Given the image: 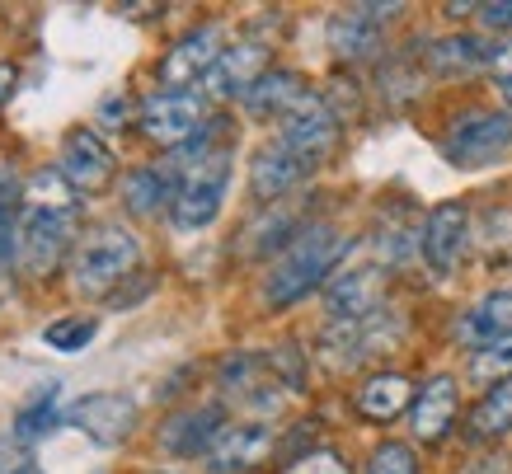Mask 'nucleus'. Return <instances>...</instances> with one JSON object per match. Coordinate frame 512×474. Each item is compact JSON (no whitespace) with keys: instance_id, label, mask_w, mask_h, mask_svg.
<instances>
[{"instance_id":"obj_28","label":"nucleus","mask_w":512,"mask_h":474,"mask_svg":"<svg viewBox=\"0 0 512 474\" xmlns=\"http://www.w3.org/2000/svg\"><path fill=\"white\" fill-rule=\"evenodd\" d=\"M470 381L489 385V390L512 381V338L489 343V348H475V357H470Z\"/></svg>"},{"instance_id":"obj_6","label":"nucleus","mask_w":512,"mask_h":474,"mask_svg":"<svg viewBox=\"0 0 512 474\" xmlns=\"http://www.w3.org/2000/svg\"><path fill=\"white\" fill-rule=\"evenodd\" d=\"M508 146H512V113H466V118L451 123L447 141H442V155L451 165L475 169V165H489Z\"/></svg>"},{"instance_id":"obj_32","label":"nucleus","mask_w":512,"mask_h":474,"mask_svg":"<svg viewBox=\"0 0 512 474\" xmlns=\"http://www.w3.org/2000/svg\"><path fill=\"white\" fill-rule=\"evenodd\" d=\"M0 474H43V465H38V456H33L29 442L0 437Z\"/></svg>"},{"instance_id":"obj_7","label":"nucleus","mask_w":512,"mask_h":474,"mask_svg":"<svg viewBox=\"0 0 512 474\" xmlns=\"http://www.w3.org/2000/svg\"><path fill=\"white\" fill-rule=\"evenodd\" d=\"M395 334H400V320L386 315V310L362 315V320H334L325 334H320V357H329V367H357V362H367L376 348L395 343Z\"/></svg>"},{"instance_id":"obj_27","label":"nucleus","mask_w":512,"mask_h":474,"mask_svg":"<svg viewBox=\"0 0 512 474\" xmlns=\"http://www.w3.org/2000/svg\"><path fill=\"white\" fill-rule=\"evenodd\" d=\"M57 428V385H47L43 395L33 399V404H24L15 418V437L19 442H38V437H47V432Z\"/></svg>"},{"instance_id":"obj_30","label":"nucleus","mask_w":512,"mask_h":474,"mask_svg":"<svg viewBox=\"0 0 512 474\" xmlns=\"http://www.w3.org/2000/svg\"><path fill=\"white\" fill-rule=\"evenodd\" d=\"M367 474H419V456L404 442H381L367 460Z\"/></svg>"},{"instance_id":"obj_11","label":"nucleus","mask_w":512,"mask_h":474,"mask_svg":"<svg viewBox=\"0 0 512 474\" xmlns=\"http://www.w3.org/2000/svg\"><path fill=\"white\" fill-rule=\"evenodd\" d=\"M57 169L66 174V184L76 188V193H104V188H113V179H118V160H113V151L104 146V137H99L94 127H76V132L62 141Z\"/></svg>"},{"instance_id":"obj_29","label":"nucleus","mask_w":512,"mask_h":474,"mask_svg":"<svg viewBox=\"0 0 512 474\" xmlns=\"http://www.w3.org/2000/svg\"><path fill=\"white\" fill-rule=\"evenodd\" d=\"M94 334H99V320H90V315H66V320L47 324L43 343L47 348H57V352H80V348H90L94 343Z\"/></svg>"},{"instance_id":"obj_15","label":"nucleus","mask_w":512,"mask_h":474,"mask_svg":"<svg viewBox=\"0 0 512 474\" xmlns=\"http://www.w3.org/2000/svg\"><path fill=\"white\" fill-rule=\"evenodd\" d=\"M273 432L264 423H226L212 451H207V470L212 474H249L259 470L268 456H273Z\"/></svg>"},{"instance_id":"obj_36","label":"nucleus","mask_w":512,"mask_h":474,"mask_svg":"<svg viewBox=\"0 0 512 474\" xmlns=\"http://www.w3.org/2000/svg\"><path fill=\"white\" fill-rule=\"evenodd\" d=\"M480 24L484 29H512V0L508 5H480Z\"/></svg>"},{"instance_id":"obj_26","label":"nucleus","mask_w":512,"mask_h":474,"mask_svg":"<svg viewBox=\"0 0 512 474\" xmlns=\"http://www.w3.org/2000/svg\"><path fill=\"white\" fill-rule=\"evenodd\" d=\"M503 432H512V381L494 385L470 413V437L489 442V437H503Z\"/></svg>"},{"instance_id":"obj_14","label":"nucleus","mask_w":512,"mask_h":474,"mask_svg":"<svg viewBox=\"0 0 512 474\" xmlns=\"http://www.w3.org/2000/svg\"><path fill=\"white\" fill-rule=\"evenodd\" d=\"M381 296H386V273L376 263H357V268H343L339 277H329L325 310L334 320H362V315L381 310Z\"/></svg>"},{"instance_id":"obj_34","label":"nucleus","mask_w":512,"mask_h":474,"mask_svg":"<svg viewBox=\"0 0 512 474\" xmlns=\"http://www.w3.org/2000/svg\"><path fill=\"white\" fill-rule=\"evenodd\" d=\"M489 85H494V94L512 108V38L503 47H494V62H489Z\"/></svg>"},{"instance_id":"obj_5","label":"nucleus","mask_w":512,"mask_h":474,"mask_svg":"<svg viewBox=\"0 0 512 474\" xmlns=\"http://www.w3.org/2000/svg\"><path fill=\"white\" fill-rule=\"evenodd\" d=\"M137 123H141V132H146V137L156 141V146L184 151L188 141L198 137V127H207V94H198V90L146 94Z\"/></svg>"},{"instance_id":"obj_22","label":"nucleus","mask_w":512,"mask_h":474,"mask_svg":"<svg viewBox=\"0 0 512 474\" xmlns=\"http://www.w3.org/2000/svg\"><path fill=\"white\" fill-rule=\"evenodd\" d=\"M174 193H179V165H141L123 184V198L137 216H156L174 207Z\"/></svg>"},{"instance_id":"obj_17","label":"nucleus","mask_w":512,"mask_h":474,"mask_svg":"<svg viewBox=\"0 0 512 474\" xmlns=\"http://www.w3.org/2000/svg\"><path fill=\"white\" fill-rule=\"evenodd\" d=\"M221 432H226V409L221 404H198V409L174 413L165 432H160V446L170 456H207Z\"/></svg>"},{"instance_id":"obj_18","label":"nucleus","mask_w":512,"mask_h":474,"mask_svg":"<svg viewBox=\"0 0 512 474\" xmlns=\"http://www.w3.org/2000/svg\"><path fill=\"white\" fill-rule=\"evenodd\" d=\"M311 99H315V90L296 76V71H268V76L245 94V108L254 118H282V123H287V118L301 113Z\"/></svg>"},{"instance_id":"obj_19","label":"nucleus","mask_w":512,"mask_h":474,"mask_svg":"<svg viewBox=\"0 0 512 474\" xmlns=\"http://www.w3.org/2000/svg\"><path fill=\"white\" fill-rule=\"evenodd\" d=\"M287 146H296L301 155H311V160H325L329 155V146L339 141V118H334V108L315 94L311 104L301 108V113H292L287 123H282V132H278Z\"/></svg>"},{"instance_id":"obj_31","label":"nucleus","mask_w":512,"mask_h":474,"mask_svg":"<svg viewBox=\"0 0 512 474\" xmlns=\"http://www.w3.org/2000/svg\"><path fill=\"white\" fill-rule=\"evenodd\" d=\"M282 474H353V470H348V460H343L339 451L315 446V451H306V456L287 460V465H282Z\"/></svg>"},{"instance_id":"obj_2","label":"nucleus","mask_w":512,"mask_h":474,"mask_svg":"<svg viewBox=\"0 0 512 474\" xmlns=\"http://www.w3.org/2000/svg\"><path fill=\"white\" fill-rule=\"evenodd\" d=\"M343 254H348L343 230L329 226V221H311V226L301 230L292 245L278 254V263L268 268L264 301L273 310L296 306V301H301V296H311L320 282H329V273H334V263H339Z\"/></svg>"},{"instance_id":"obj_1","label":"nucleus","mask_w":512,"mask_h":474,"mask_svg":"<svg viewBox=\"0 0 512 474\" xmlns=\"http://www.w3.org/2000/svg\"><path fill=\"white\" fill-rule=\"evenodd\" d=\"M76 212H80V193L66 184L62 169H43L24 184V202L15 212L10 226V259L29 282L57 273L71 235H76Z\"/></svg>"},{"instance_id":"obj_8","label":"nucleus","mask_w":512,"mask_h":474,"mask_svg":"<svg viewBox=\"0 0 512 474\" xmlns=\"http://www.w3.org/2000/svg\"><path fill=\"white\" fill-rule=\"evenodd\" d=\"M221 52H226V33L217 24H202V29L184 33L179 43L165 52V62H160V85L165 90H193L202 80L212 76V66L221 62Z\"/></svg>"},{"instance_id":"obj_23","label":"nucleus","mask_w":512,"mask_h":474,"mask_svg":"<svg viewBox=\"0 0 512 474\" xmlns=\"http://www.w3.org/2000/svg\"><path fill=\"white\" fill-rule=\"evenodd\" d=\"M353 404L367 423H390V418H400L404 409H414V385H409V376H400V371H381V376H372V381L357 390Z\"/></svg>"},{"instance_id":"obj_3","label":"nucleus","mask_w":512,"mask_h":474,"mask_svg":"<svg viewBox=\"0 0 512 474\" xmlns=\"http://www.w3.org/2000/svg\"><path fill=\"white\" fill-rule=\"evenodd\" d=\"M141 263V245L137 235L118 221H104L80 235L76 254H71V287L80 296H113L132 268Z\"/></svg>"},{"instance_id":"obj_37","label":"nucleus","mask_w":512,"mask_h":474,"mask_svg":"<svg viewBox=\"0 0 512 474\" xmlns=\"http://www.w3.org/2000/svg\"><path fill=\"white\" fill-rule=\"evenodd\" d=\"M15 85H19V66L15 62H0V104L15 94Z\"/></svg>"},{"instance_id":"obj_35","label":"nucleus","mask_w":512,"mask_h":474,"mask_svg":"<svg viewBox=\"0 0 512 474\" xmlns=\"http://www.w3.org/2000/svg\"><path fill=\"white\" fill-rule=\"evenodd\" d=\"M132 118V104H127V94H109L104 104H99V123H118L123 127Z\"/></svg>"},{"instance_id":"obj_16","label":"nucleus","mask_w":512,"mask_h":474,"mask_svg":"<svg viewBox=\"0 0 512 474\" xmlns=\"http://www.w3.org/2000/svg\"><path fill=\"white\" fill-rule=\"evenodd\" d=\"M264 66H268V47L254 43V38H240V43H231L221 52V62L212 66V76L202 80V85H207L212 99H245L268 76Z\"/></svg>"},{"instance_id":"obj_4","label":"nucleus","mask_w":512,"mask_h":474,"mask_svg":"<svg viewBox=\"0 0 512 474\" xmlns=\"http://www.w3.org/2000/svg\"><path fill=\"white\" fill-rule=\"evenodd\" d=\"M226 188H231V146H217L207 155H193L179 165V193H174L170 221L179 230L212 226L226 207Z\"/></svg>"},{"instance_id":"obj_25","label":"nucleus","mask_w":512,"mask_h":474,"mask_svg":"<svg viewBox=\"0 0 512 474\" xmlns=\"http://www.w3.org/2000/svg\"><path fill=\"white\" fill-rule=\"evenodd\" d=\"M301 230L306 226H301V216H296L292 207H273V212L259 216V221L245 230L240 245H245V254H268V249H287Z\"/></svg>"},{"instance_id":"obj_9","label":"nucleus","mask_w":512,"mask_h":474,"mask_svg":"<svg viewBox=\"0 0 512 474\" xmlns=\"http://www.w3.org/2000/svg\"><path fill=\"white\" fill-rule=\"evenodd\" d=\"M66 423L80 428L90 442L99 446H118L137 432V399L132 395H113V390H99V395H80L71 409H66Z\"/></svg>"},{"instance_id":"obj_12","label":"nucleus","mask_w":512,"mask_h":474,"mask_svg":"<svg viewBox=\"0 0 512 474\" xmlns=\"http://www.w3.org/2000/svg\"><path fill=\"white\" fill-rule=\"evenodd\" d=\"M386 15H400V5H353L329 19V52L339 62H367L381 52Z\"/></svg>"},{"instance_id":"obj_10","label":"nucleus","mask_w":512,"mask_h":474,"mask_svg":"<svg viewBox=\"0 0 512 474\" xmlns=\"http://www.w3.org/2000/svg\"><path fill=\"white\" fill-rule=\"evenodd\" d=\"M466 245H470L466 202H442V207H433L428 221H423V235H419L423 263H428L437 277H451L461 268V259H466Z\"/></svg>"},{"instance_id":"obj_20","label":"nucleus","mask_w":512,"mask_h":474,"mask_svg":"<svg viewBox=\"0 0 512 474\" xmlns=\"http://www.w3.org/2000/svg\"><path fill=\"white\" fill-rule=\"evenodd\" d=\"M456 376H433V381L423 385L419 395H414V409H409V428L419 442H442L451 428V418H456Z\"/></svg>"},{"instance_id":"obj_21","label":"nucleus","mask_w":512,"mask_h":474,"mask_svg":"<svg viewBox=\"0 0 512 474\" xmlns=\"http://www.w3.org/2000/svg\"><path fill=\"white\" fill-rule=\"evenodd\" d=\"M456 338L470 343V348H489V343L512 338V291H489L484 301H475L456 320Z\"/></svg>"},{"instance_id":"obj_24","label":"nucleus","mask_w":512,"mask_h":474,"mask_svg":"<svg viewBox=\"0 0 512 474\" xmlns=\"http://www.w3.org/2000/svg\"><path fill=\"white\" fill-rule=\"evenodd\" d=\"M489 62H494V47L475 38V33H451V38H437L428 47V66L437 76H470V71H480Z\"/></svg>"},{"instance_id":"obj_33","label":"nucleus","mask_w":512,"mask_h":474,"mask_svg":"<svg viewBox=\"0 0 512 474\" xmlns=\"http://www.w3.org/2000/svg\"><path fill=\"white\" fill-rule=\"evenodd\" d=\"M19 202H24V184H19V174L10 165H0V230L15 226Z\"/></svg>"},{"instance_id":"obj_13","label":"nucleus","mask_w":512,"mask_h":474,"mask_svg":"<svg viewBox=\"0 0 512 474\" xmlns=\"http://www.w3.org/2000/svg\"><path fill=\"white\" fill-rule=\"evenodd\" d=\"M315 169H320V160L301 155L282 137H273L264 151L249 160V193L259 202H273V198H282V193H292L296 184H306Z\"/></svg>"}]
</instances>
